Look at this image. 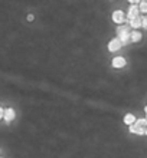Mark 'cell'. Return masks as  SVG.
<instances>
[{"instance_id":"obj_1","label":"cell","mask_w":147,"mask_h":158,"mask_svg":"<svg viewBox=\"0 0 147 158\" xmlns=\"http://www.w3.org/2000/svg\"><path fill=\"white\" fill-rule=\"evenodd\" d=\"M117 36H118V39L121 40L123 45H127V43L131 42V33H130V30H128L127 26H120V27H118Z\"/></svg>"},{"instance_id":"obj_2","label":"cell","mask_w":147,"mask_h":158,"mask_svg":"<svg viewBox=\"0 0 147 158\" xmlns=\"http://www.w3.org/2000/svg\"><path fill=\"white\" fill-rule=\"evenodd\" d=\"M143 25H144V16H140V15L130 22V26L131 27H134V29H137V27H143Z\"/></svg>"},{"instance_id":"obj_3","label":"cell","mask_w":147,"mask_h":158,"mask_svg":"<svg viewBox=\"0 0 147 158\" xmlns=\"http://www.w3.org/2000/svg\"><path fill=\"white\" fill-rule=\"evenodd\" d=\"M121 45H123V43H121V40H120L118 38L117 39H113V40L108 43V50H110V52H115V50H118L120 48H121Z\"/></svg>"},{"instance_id":"obj_4","label":"cell","mask_w":147,"mask_h":158,"mask_svg":"<svg viewBox=\"0 0 147 158\" xmlns=\"http://www.w3.org/2000/svg\"><path fill=\"white\" fill-rule=\"evenodd\" d=\"M113 20L115 22V23H123V22L126 20V15H124V12H121V10H115V12L113 13Z\"/></svg>"},{"instance_id":"obj_5","label":"cell","mask_w":147,"mask_h":158,"mask_svg":"<svg viewBox=\"0 0 147 158\" xmlns=\"http://www.w3.org/2000/svg\"><path fill=\"white\" fill-rule=\"evenodd\" d=\"M137 16H139V7H137V6H131V7L128 9V13H127V19L131 22Z\"/></svg>"},{"instance_id":"obj_6","label":"cell","mask_w":147,"mask_h":158,"mask_svg":"<svg viewBox=\"0 0 147 158\" xmlns=\"http://www.w3.org/2000/svg\"><path fill=\"white\" fill-rule=\"evenodd\" d=\"M4 121L6 122H12L13 119H15V111H13L12 108H7L6 111H4Z\"/></svg>"},{"instance_id":"obj_7","label":"cell","mask_w":147,"mask_h":158,"mask_svg":"<svg viewBox=\"0 0 147 158\" xmlns=\"http://www.w3.org/2000/svg\"><path fill=\"white\" fill-rule=\"evenodd\" d=\"M126 65V59L121 58V56H118V58H114L113 59V66L114 68H123Z\"/></svg>"},{"instance_id":"obj_8","label":"cell","mask_w":147,"mask_h":158,"mask_svg":"<svg viewBox=\"0 0 147 158\" xmlns=\"http://www.w3.org/2000/svg\"><path fill=\"white\" fill-rule=\"evenodd\" d=\"M123 121H124V124H127V125H130L131 127L133 124H136V121L137 119H136V117L133 115V114H127V115H124V119Z\"/></svg>"},{"instance_id":"obj_9","label":"cell","mask_w":147,"mask_h":158,"mask_svg":"<svg viewBox=\"0 0 147 158\" xmlns=\"http://www.w3.org/2000/svg\"><path fill=\"white\" fill-rule=\"evenodd\" d=\"M140 39H141V33H140L139 30L131 32V42H139Z\"/></svg>"},{"instance_id":"obj_10","label":"cell","mask_w":147,"mask_h":158,"mask_svg":"<svg viewBox=\"0 0 147 158\" xmlns=\"http://www.w3.org/2000/svg\"><path fill=\"white\" fill-rule=\"evenodd\" d=\"M140 10L143 13H147V2H143V3H140Z\"/></svg>"},{"instance_id":"obj_11","label":"cell","mask_w":147,"mask_h":158,"mask_svg":"<svg viewBox=\"0 0 147 158\" xmlns=\"http://www.w3.org/2000/svg\"><path fill=\"white\" fill-rule=\"evenodd\" d=\"M28 20H29V22L33 20V15H28Z\"/></svg>"},{"instance_id":"obj_12","label":"cell","mask_w":147,"mask_h":158,"mask_svg":"<svg viewBox=\"0 0 147 158\" xmlns=\"http://www.w3.org/2000/svg\"><path fill=\"white\" fill-rule=\"evenodd\" d=\"M144 29H147V17H144V25H143Z\"/></svg>"},{"instance_id":"obj_13","label":"cell","mask_w":147,"mask_h":158,"mask_svg":"<svg viewBox=\"0 0 147 158\" xmlns=\"http://www.w3.org/2000/svg\"><path fill=\"white\" fill-rule=\"evenodd\" d=\"M128 2H130V3H133V4H136V3H139L140 0H128Z\"/></svg>"},{"instance_id":"obj_14","label":"cell","mask_w":147,"mask_h":158,"mask_svg":"<svg viewBox=\"0 0 147 158\" xmlns=\"http://www.w3.org/2000/svg\"><path fill=\"white\" fill-rule=\"evenodd\" d=\"M144 111H146V115H147V108H144ZM146 119H147V117H146Z\"/></svg>"}]
</instances>
